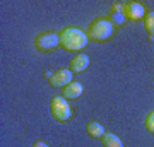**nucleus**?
Segmentation results:
<instances>
[{
	"label": "nucleus",
	"instance_id": "9",
	"mask_svg": "<svg viewBox=\"0 0 154 147\" xmlns=\"http://www.w3.org/2000/svg\"><path fill=\"white\" fill-rule=\"evenodd\" d=\"M81 94H82V84H79V82H70L62 91V96L65 99H77Z\"/></svg>",
	"mask_w": 154,
	"mask_h": 147
},
{
	"label": "nucleus",
	"instance_id": "4",
	"mask_svg": "<svg viewBox=\"0 0 154 147\" xmlns=\"http://www.w3.org/2000/svg\"><path fill=\"white\" fill-rule=\"evenodd\" d=\"M58 44H60V33H55V31H45L34 38V48L41 53L58 48Z\"/></svg>",
	"mask_w": 154,
	"mask_h": 147
},
{
	"label": "nucleus",
	"instance_id": "11",
	"mask_svg": "<svg viewBox=\"0 0 154 147\" xmlns=\"http://www.w3.org/2000/svg\"><path fill=\"white\" fill-rule=\"evenodd\" d=\"M101 144L103 147H123L122 140L111 132H105V135L101 137Z\"/></svg>",
	"mask_w": 154,
	"mask_h": 147
},
{
	"label": "nucleus",
	"instance_id": "7",
	"mask_svg": "<svg viewBox=\"0 0 154 147\" xmlns=\"http://www.w3.org/2000/svg\"><path fill=\"white\" fill-rule=\"evenodd\" d=\"M89 67V57L84 53H77L75 57H72L70 63H69V70L72 74H81Z\"/></svg>",
	"mask_w": 154,
	"mask_h": 147
},
{
	"label": "nucleus",
	"instance_id": "3",
	"mask_svg": "<svg viewBox=\"0 0 154 147\" xmlns=\"http://www.w3.org/2000/svg\"><path fill=\"white\" fill-rule=\"evenodd\" d=\"M50 113H51V116L57 121L65 123L67 120H70L72 108L69 106V103H67V99L63 96H55V98H51V101H50Z\"/></svg>",
	"mask_w": 154,
	"mask_h": 147
},
{
	"label": "nucleus",
	"instance_id": "13",
	"mask_svg": "<svg viewBox=\"0 0 154 147\" xmlns=\"http://www.w3.org/2000/svg\"><path fill=\"white\" fill-rule=\"evenodd\" d=\"M144 125H146L147 132L154 133V111H151V113H149L147 116H146V120H144Z\"/></svg>",
	"mask_w": 154,
	"mask_h": 147
},
{
	"label": "nucleus",
	"instance_id": "12",
	"mask_svg": "<svg viewBox=\"0 0 154 147\" xmlns=\"http://www.w3.org/2000/svg\"><path fill=\"white\" fill-rule=\"evenodd\" d=\"M144 27L149 33L151 39L154 41V12H147L146 14V17H144Z\"/></svg>",
	"mask_w": 154,
	"mask_h": 147
},
{
	"label": "nucleus",
	"instance_id": "14",
	"mask_svg": "<svg viewBox=\"0 0 154 147\" xmlns=\"http://www.w3.org/2000/svg\"><path fill=\"white\" fill-rule=\"evenodd\" d=\"M33 147H48V144H45V142L38 140V142H34V144H33Z\"/></svg>",
	"mask_w": 154,
	"mask_h": 147
},
{
	"label": "nucleus",
	"instance_id": "5",
	"mask_svg": "<svg viewBox=\"0 0 154 147\" xmlns=\"http://www.w3.org/2000/svg\"><path fill=\"white\" fill-rule=\"evenodd\" d=\"M146 14H147L146 5L140 4V2H127V4H123V16H125L127 21L130 22L144 21Z\"/></svg>",
	"mask_w": 154,
	"mask_h": 147
},
{
	"label": "nucleus",
	"instance_id": "2",
	"mask_svg": "<svg viewBox=\"0 0 154 147\" xmlns=\"http://www.w3.org/2000/svg\"><path fill=\"white\" fill-rule=\"evenodd\" d=\"M88 34L79 27H63L60 31V46L67 51H81L88 44Z\"/></svg>",
	"mask_w": 154,
	"mask_h": 147
},
{
	"label": "nucleus",
	"instance_id": "8",
	"mask_svg": "<svg viewBox=\"0 0 154 147\" xmlns=\"http://www.w3.org/2000/svg\"><path fill=\"white\" fill-rule=\"evenodd\" d=\"M108 19H110L115 26H123L125 24V16H123V4H120V2H116V4H113L110 9V16H108Z\"/></svg>",
	"mask_w": 154,
	"mask_h": 147
},
{
	"label": "nucleus",
	"instance_id": "1",
	"mask_svg": "<svg viewBox=\"0 0 154 147\" xmlns=\"http://www.w3.org/2000/svg\"><path fill=\"white\" fill-rule=\"evenodd\" d=\"M88 39L94 43H105L115 34V24L108 19V16L96 17L88 27Z\"/></svg>",
	"mask_w": 154,
	"mask_h": 147
},
{
	"label": "nucleus",
	"instance_id": "10",
	"mask_svg": "<svg viewBox=\"0 0 154 147\" xmlns=\"http://www.w3.org/2000/svg\"><path fill=\"white\" fill-rule=\"evenodd\" d=\"M86 133L91 139H101V137L105 135V128L98 121H89L88 125H86Z\"/></svg>",
	"mask_w": 154,
	"mask_h": 147
},
{
	"label": "nucleus",
	"instance_id": "6",
	"mask_svg": "<svg viewBox=\"0 0 154 147\" xmlns=\"http://www.w3.org/2000/svg\"><path fill=\"white\" fill-rule=\"evenodd\" d=\"M50 86L51 87H65L69 86L72 82V72L69 69H58L57 72H53L51 75H50Z\"/></svg>",
	"mask_w": 154,
	"mask_h": 147
}]
</instances>
